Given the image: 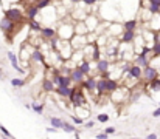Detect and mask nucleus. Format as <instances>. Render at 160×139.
<instances>
[{
	"label": "nucleus",
	"instance_id": "nucleus-30",
	"mask_svg": "<svg viewBox=\"0 0 160 139\" xmlns=\"http://www.w3.org/2000/svg\"><path fill=\"white\" fill-rule=\"evenodd\" d=\"M75 110H76V113H81V114H78V116H79V118H82V119H86V118H89V116H90L89 107H75Z\"/></svg>",
	"mask_w": 160,
	"mask_h": 139
},
{
	"label": "nucleus",
	"instance_id": "nucleus-31",
	"mask_svg": "<svg viewBox=\"0 0 160 139\" xmlns=\"http://www.w3.org/2000/svg\"><path fill=\"white\" fill-rule=\"evenodd\" d=\"M34 5L41 9V11H44V9H47V8H50V5H52V0H34Z\"/></svg>",
	"mask_w": 160,
	"mask_h": 139
},
{
	"label": "nucleus",
	"instance_id": "nucleus-17",
	"mask_svg": "<svg viewBox=\"0 0 160 139\" xmlns=\"http://www.w3.org/2000/svg\"><path fill=\"white\" fill-rule=\"evenodd\" d=\"M135 37H137V33H135V31H124V33L120 36V42L131 45V44H134Z\"/></svg>",
	"mask_w": 160,
	"mask_h": 139
},
{
	"label": "nucleus",
	"instance_id": "nucleus-5",
	"mask_svg": "<svg viewBox=\"0 0 160 139\" xmlns=\"http://www.w3.org/2000/svg\"><path fill=\"white\" fill-rule=\"evenodd\" d=\"M159 70L156 68V67H146V68H143V77H142V81L145 82V84H151L152 81H156L157 77H159Z\"/></svg>",
	"mask_w": 160,
	"mask_h": 139
},
{
	"label": "nucleus",
	"instance_id": "nucleus-11",
	"mask_svg": "<svg viewBox=\"0 0 160 139\" xmlns=\"http://www.w3.org/2000/svg\"><path fill=\"white\" fill-rule=\"evenodd\" d=\"M70 77H72L73 84L79 87V85H82V84H84V81H86V77H87V76H86V74H84V73H82V71H81V70H79V68L76 67V68H75V70L72 71Z\"/></svg>",
	"mask_w": 160,
	"mask_h": 139
},
{
	"label": "nucleus",
	"instance_id": "nucleus-19",
	"mask_svg": "<svg viewBox=\"0 0 160 139\" xmlns=\"http://www.w3.org/2000/svg\"><path fill=\"white\" fill-rule=\"evenodd\" d=\"M129 74H131L134 79H137V81H142V77H143V68L134 63V65H132V68L129 70Z\"/></svg>",
	"mask_w": 160,
	"mask_h": 139
},
{
	"label": "nucleus",
	"instance_id": "nucleus-16",
	"mask_svg": "<svg viewBox=\"0 0 160 139\" xmlns=\"http://www.w3.org/2000/svg\"><path fill=\"white\" fill-rule=\"evenodd\" d=\"M31 60L33 62H42L44 65H45V53L41 49V48H33V51H31Z\"/></svg>",
	"mask_w": 160,
	"mask_h": 139
},
{
	"label": "nucleus",
	"instance_id": "nucleus-27",
	"mask_svg": "<svg viewBox=\"0 0 160 139\" xmlns=\"http://www.w3.org/2000/svg\"><path fill=\"white\" fill-rule=\"evenodd\" d=\"M50 124H52V127H54V128H58V130H62L64 119H61V118H58V116H52V118H50Z\"/></svg>",
	"mask_w": 160,
	"mask_h": 139
},
{
	"label": "nucleus",
	"instance_id": "nucleus-29",
	"mask_svg": "<svg viewBox=\"0 0 160 139\" xmlns=\"http://www.w3.org/2000/svg\"><path fill=\"white\" fill-rule=\"evenodd\" d=\"M109 31L112 33V36H113V34L117 36L118 33H121V34H123V33H124V28H123V25H120V23H110Z\"/></svg>",
	"mask_w": 160,
	"mask_h": 139
},
{
	"label": "nucleus",
	"instance_id": "nucleus-10",
	"mask_svg": "<svg viewBox=\"0 0 160 139\" xmlns=\"http://www.w3.org/2000/svg\"><path fill=\"white\" fill-rule=\"evenodd\" d=\"M39 34H41V37H42L44 40H47V42H50L52 39L58 37V31H56V28H53V26H44Z\"/></svg>",
	"mask_w": 160,
	"mask_h": 139
},
{
	"label": "nucleus",
	"instance_id": "nucleus-26",
	"mask_svg": "<svg viewBox=\"0 0 160 139\" xmlns=\"http://www.w3.org/2000/svg\"><path fill=\"white\" fill-rule=\"evenodd\" d=\"M62 132H65V133H78V130H76V125H75L73 122H67V121H64Z\"/></svg>",
	"mask_w": 160,
	"mask_h": 139
},
{
	"label": "nucleus",
	"instance_id": "nucleus-18",
	"mask_svg": "<svg viewBox=\"0 0 160 139\" xmlns=\"http://www.w3.org/2000/svg\"><path fill=\"white\" fill-rule=\"evenodd\" d=\"M72 84H73V81H72L70 76H65V74H59L58 76L56 87H72Z\"/></svg>",
	"mask_w": 160,
	"mask_h": 139
},
{
	"label": "nucleus",
	"instance_id": "nucleus-6",
	"mask_svg": "<svg viewBox=\"0 0 160 139\" xmlns=\"http://www.w3.org/2000/svg\"><path fill=\"white\" fill-rule=\"evenodd\" d=\"M70 44H72V46H73V49H75V51H81V49H84L86 46L89 45V39H87V36L75 34V36H73V39L70 40Z\"/></svg>",
	"mask_w": 160,
	"mask_h": 139
},
{
	"label": "nucleus",
	"instance_id": "nucleus-23",
	"mask_svg": "<svg viewBox=\"0 0 160 139\" xmlns=\"http://www.w3.org/2000/svg\"><path fill=\"white\" fill-rule=\"evenodd\" d=\"M54 90H56V85L53 84V81L45 77V79L42 81V91H45V93H54Z\"/></svg>",
	"mask_w": 160,
	"mask_h": 139
},
{
	"label": "nucleus",
	"instance_id": "nucleus-15",
	"mask_svg": "<svg viewBox=\"0 0 160 139\" xmlns=\"http://www.w3.org/2000/svg\"><path fill=\"white\" fill-rule=\"evenodd\" d=\"M75 33L79 34V36H89V34H90V33H89V28H87V25H86L84 20L75 22Z\"/></svg>",
	"mask_w": 160,
	"mask_h": 139
},
{
	"label": "nucleus",
	"instance_id": "nucleus-3",
	"mask_svg": "<svg viewBox=\"0 0 160 139\" xmlns=\"http://www.w3.org/2000/svg\"><path fill=\"white\" fill-rule=\"evenodd\" d=\"M129 96H131V90L124 85L118 87V90L110 94V99L112 102H117V104H124V102H129Z\"/></svg>",
	"mask_w": 160,
	"mask_h": 139
},
{
	"label": "nucleus",
	"instance_id": "nucleus-33",
	"mask_svg": "<svg viewBox=\"0 0 160 139\" xmlns=\"http://www.w3.org/2000/svg\"><path fill=\"white\" fill-rule=\"evenodd\" d=\"M31 110H33L36 114H42V113H44V104L34 102V104H31Z\"/></svg>",
	"mask_w": 160,
	"mask_h": 139
},
{
	"label": "nucleus",
	"instance_id": "nucleus-37",
	"mask_svg": "<svg viewBox=\"0 0 160 139\" xmlns=\"http://www.w3.org/2000/svg\"><path fill=\"white\" fill-rule=\"evenodd\" d=\"M0 132H2V135H3V136H6V138H12V135L9 133V130H8L5 125H2V124H0Z\"/></svg>",
	"mask_w": 160,
	"mask_h": 139
},
{
	"label": "nucleus",
	"instance_id": "nucleus-28",
	"mask_svg": "<svg viewBox=\"0 0 160 139\" xmlns=\"http://www.w3.org/2000/svg\"><path fill=\"white\" fill-rule=\"evenodd\" d=\"M28 28H30L31 31L41 33V30H42L44 26H42V23H41V22H38V20H28Z\"/></svg>",
	"mask_w": 160,
	"mask_h": 139
},
{
	"label": "nucleus",
	"instance_id": "nucleus-35",
	"mask_svg": "<svg viewBox=\"0 0 160 139\" xmlns=\"http://www.w3.org/2000/svg\"><path fill=\"white\" fill-rule=\"evenodd\" d=\"M151 48H152V59L159 57V56H160V40H159V42H156V44L151 46Z\"/></svg>",
	"mask_w": 160,
	"mask_h": 139
},
{
	"label": "nucleus",
	"instance_id": "nucleus-44",
	"mask_svg": "<svg viewBox=\"0 0 160 139\" xmlns=\"http://www.w3.org/2000/svg\"><path fill=\"white\" fill-rule=\"evenodd\" d=\"M47 132H48V133H56V132H58V128H54V127H48V128H47Z\"/></svg>",
	"mask_w": 160,
	"mask_h": 139
},
{
	"label": "nucleus",
	"instance_id": "nucleus-36",
	"mask_svg": "<svg viewBox=\"0 0 160 139\" xmlns=\"http://www.w3.org/2000/svg\"><path fill=\"white\" fill-rule=\"evenodd\" d=\"M97 121L101 122V124H104V122L109 121V114H106V113H100V114L97 116Z\"/></svg>",
	"mask_w": 160,
	"mask_h": 139
},
{
	"label": "nucleus",
	"instance_id": "nucleus-21",
	"mask_svg": "<svg viewBox=\"0 0 160 139\" xmlns=\"http://www.w3.org/2000/svg\"><path fill=\"white\" fill-rule=\"evenodd\" d=\"M54 93H56L59 97L68 99V97H70V94H72V87H56Z\"/></svg>",
	"mask_w": 160,
	"mask_h": 139
},
{
	"label": "nucleus",
	"instance_id": "nucleus-20",
	"mask_svg": "<svg viewBox=\"0 0 160 139\" xmlns=\"http://www.w3.org/2000/svg\"><path fill=\"white\" fill-rule=\"evenodd\" d=\"M118 87H120L118 81H115V79H106V93L109 96L115 91V90H118Z\"/></svg>",
	"mask_w": 160,
	"mask_h": 139
},
{
	"label": "nucleus",
	"instance_id": "nucleus-2",
	"mask_svg": "<svg viewBox=\"0 0 160 139\" xmlns=\"http://www.w3.org/2000/svg\"><path fill=\"white\" fill-rule=\"evenodd\" d=\"M17 25H19V23L12 22L11 19H8V17H5V16H3V19L0 20V31L6 36L8 42H12L11 37H12V34L16 33V26H17Z\"/></svg>",
	"mask_w": 160,
	"mask_h": 139
},
{
	"label": "nucleus",
	"instance_id": "nucleus-40",
	"mask_svg": "<svg viewBox=\"0 0 160 139\" xmlns=\"http://www.w3.org/2000/svg\"><path fill=\"white\" fill-rule=\"evenodd\" d=\"M84 127H86V128H93V127H95V122H93V121H86Z\"/></svg>",
	"mask_w": 160,
	"mask_h": 139
},
{
	"label": "nucleus",
	"instance_id": "nucleus-32",
	"mask_svg": "<svg viewBox=\"0 0 160 139\" xmlns=\"http://www.w3.org/2000/svg\"><path fill=\"white\" fill-rule=\"evenodd\" d=\"M25 84H27V81H23L20 77H12L11 79V85L14 88H22V87H25Z\"/></svg>",
	"mask_w": 160,
	"mask_h": 139
},
{
	"label": "nucleus",
	"instance_id": "nucleus-42",
	"mask_svg": "<svg viewBox=\"0 0 160 139\" xmlns=\"http://www.w3.org/2000/svg\"><path fill=\"white\" fill-rule=\"evenodd\" d=\"M152 118H160V107L152 111Z\"/></svg>",
	"mask_w": 160,
	"mask_h": 139
},
{
	"label": "nucleus",
	"instance_id": "nucleus-7",
	"mask_svg": "<svg viewBox=\"0 0 160 139\" xmlns=\"http://www.w3.org/2000/svg\"><path fill=\"white\" fill-rule=\"evenodd\" d=\"M97 84H98V79L95 76H87L84 84L79 85L84 91H89V93H97Z\"/></svg>",
	"mask_w": 160,
	"mask_h": 139
},
{
	"label": "nucleus",
	"instance_id": "nucleus-4",
	"mask_svg": "<svg viewBox=\"0 0 160 139\" xmlns=\"http://www.w3.org/2000/svg\"><path fill=\"white\" fill-rule=\"evenodd\" d=\"M5 17H8V19H11L12 22H16V23H22L27 17H25V12H22L19 8H16V6H12V8H8L6 11H5Z\"/></svg>",
	"mask_w": 160,
	"mask_h": 139
},
{
	"label": "nucleus",
	"instance_id": "nucleus-38",
	"mask_svg": "<svg viewBox=\"0 0 160 139\" xmlns=\"http://www.w3.org/2000/svg\"><path fill=\"white\" fill-rule=\"evenodd\" d=\"M86 6H92V5H95V3H98L100 0H81Z\"/></svg>",
	"mask_w": 160,
	"mask_h": 139
},
{
	"label": "nucleus",
	"instance_id": "nucleus-22",
	"mask_svg": "<svg viewBox=\"0 0 160 139\" xmlns=\"http://www.w3.org/2000/svg\"><path fill=\"white\" fill-rule=\"evenodd\" d=\"M137 26H138V19H129V20H126L123 23L124 31H135Z\"/></svg>",
	"mask_w": 160,
	"mask_h": 139
},
{
	"label": "nucleus",
	"instance_id": "nucleus-1",
	"mask_svg": "<svg viewBox=\"0 0 160 139\" xmlns=\"http://www.w3.org/2000/svg\"><path fill=\"white\" fill-rule=\"evenodd\" d=\"M56 31H58V37L61 40H72L73 36L76 34L75 33V22L73 23H70V22H61L59 26L56 28Z\"/></svg>",
	"mask_w": 160,
	"mask_h": 139
},
{
	"label": "nucleus",
	"instance_id": "nucleus-25",
	"mask_svg": "<svg viewBox=\"0 0 160 139\" xmlns=\"http://www.w3.org/2000/svg\"><path fill=\"white\" fill-rule=\"evenodd\" d=\"M97 94H98V96L107 94L106 93V79H104V77H100V79H98V84H97Z\"/></svg>",
	"mask_w": 160,
	"mask_h": 139
},
{
	"label": "nucleus",
	"instance_id": "nucleus-48",
	"mask_svg": "<svg viewBox=\"0 0 160 139\" xmlns=\"http://www.w3.org/2000/svg\"><path fill=\"white\" fill-rule=\"evenodd\" d=\"M159 16H160V14H159Z\"/></svg>",
	"mask_w": 160,
	"mask_h": 139
},
{
	"label": "nucleus",
	"instance_id": "nucleus-46",
	"mask_svg": "<svg viewBox=\"0 0 160 139\" xmlns=\"http://www.w3.org/2000/svg\"><path fill=\"white\" fill-rule=\"evenodd\" d=\"M128 139H140V138H128Z\"/></svg>",
	"mask_w": 160,
	"mask_h": 139
},
{
	"label": "nucleus",
	"instance_id": "nucleus-41",
	"mask_svg": "<svg viewBox=\"0 0 160 139\" xmlns=\"http://www.w3.org/2000/svg\"><path fill=\"white\" fill-rule=\"evenodd\" d=\"M97 139H109V135L104 133V132H103V133H98V135H97Z\"/></svg>",
	"mask_w": 160,
	"mask_h": 139
},
{
	"label": "nucleus",
	"instance_id": "nucleus-9",
	"mask_svg": "<svg viewBox=\"0 0 160 139\" xmlns=\"http://www.w3.org/2000/svg\"><path fill=\"white\" fill-rule=\"evenodd\" d=\"M6 56H8V59H9V63H11V67L17 71V73H25V70L20 67V59H19V56H16L12 51H8L6 53Z\"/></svg>",
	"mask_w": 160,
	"mask_h": 139
},
{
	"label": "nucleus",
	"instance_id": "nucleus-43",
	"mask_svg": "<svg viewBox=\"0 0 160 139\" xmlns=\"http://www.w3.org/2000/svg\"><path fill=\"white\" fill-rule=\"evenodd\" d=\"M146 139H159V136H157L156 133H149V135L146 136Z\"/></svg>",
	"mask_w": 160,
	"mask_h": 139
},
{
	"label": "nucleus",
	"instance_id": "nucleus-14",
	"mask_svg": "<svg viewBox=\"0 0 160 139\" xmlns=\"http://www.w3.org/2000/svg\"><path fill=\"white\" fill-rule=\"evenodd\" d=\"M39 8L34 5V3H31V5H28L27 6V9H25V17L28 19V20H36V16L39 14Z\"/></svg>",
	"mask_w": 160,
	"mask_h": 139
},
{
	"label": "nucleus",
	"instance_id": "nucleus-47",
	"mask_svg": "<svg viewBox=\"0 0 160 139\" xmlns=\"http://www.w3.org/2000/svg\"><path fill=\"white\" fill-rule=\"evenodd\" d=\"M52 2H53V0H52Z\"/></svg>",
	"mask_w": 160,
	"mask_h": 139
},
{
	"label": "nucleus",
	"instance_id": "nucleus-34",
	"mask_svg": "<svg viewBox=\"0 0 160 139\" xmlns=\"http://www.w3.org/2000/svg\"><path fill=\"white\" fill-rule=\"evenodd\" d=\"M70 121H72L75 125H82V124H86V121H84L82 118H79V116H75V114H70Z\"/></svg>",
	"mask_w": 160,
	"mask_h": 139
},
{
	"label": "nucleus",
	"instance_id": "nucleus-39",
	"mask_svg": "<svg viewBox=\"0 0 160 139\" xmlns=\"http://www.w3.org/2000/svg\"><path fill=\"white\" fill-rule=\"evenodd\" d=\"M117 130H115V127H106L104 128V133H107V135H113Z\"/></svg>",
	"mask_w": 160,
	"mask_h": 139
},
{
	"label": "nucleus",
	"instance_id": "nucleus-13",
	"mask_svg": "<svg viewBox=\"0 0 160 139\" xmlns=\"http://www.w3.org/2000/svg\"><path fill=\"white\" fill-rule=\"evenodd\" d=\"M151 57H149V54H135V62L134 63L138 65V67H142V68H146L151 63Z\"/></svg>",
	"mask_w": 160,
	"mask_h": 139
},
{
	"label": "nucleus",
	"instance_id": "nucleus-45",
	"mask_svg": "<svg viewBox=\"0 0 160 139\" xmlns=\"http://www.w3.org/2000/svg\"><path fill=\"white\" fill-rule=\"evenodd\" d=\"M2 79H3V70L0 68V81H2Z\"/></svg>",
	"mask_w": 160,
	"mask_h": 139
},
{
	"label": "nucleus",
	"instance_id": "nucleus-12",
	"mask_svg": "<svg viewBox=\"0 0 160 139\" xmlns=\"http://www.w3.org/2000/svg\"><path fill=\"white\" fill-rule=\"evenodd\" d=\"M110 67H112V63H110V60L109 59H101V60H98L97 62V71L100 73V77L101 76H104L109 73V70H110Z\"/></svg>",
	"mask_w": 160,
	"mask_h": 139
},
{
	"label": "nucleus",
	"instance_id": "nucleus-24",
	"mask_svg": "<svg viewBox=\"0 0 160 139\" xmlns=\"http://www.w3.org/2000/svg\"><path fill=\"white\" fill-rule=\"evenodd\" d=\"M78 68H79L86 76H90V73H92V65H90V60H87V59L82 60V62L78 65Z\"/></svg>",
	"mask_w": 160,
	"mask_h": 139
},
{
	"label": "nucleus",
	"instance_id": "nucleus-8",
	"mask_svg": "<svg viewBox=\"0 0 160 139\" xmlns=\"http://www.w3.org/2000/svg\"><path fill=\"white\" fill-rule=\"evenodd\" d=\"M84 22H86V25L89 28V33H97V28L100 26V19L95 14H89Z\"/></svg>",
	"mask_w": 160,
	"mask_h": 139
}]
</instances>
